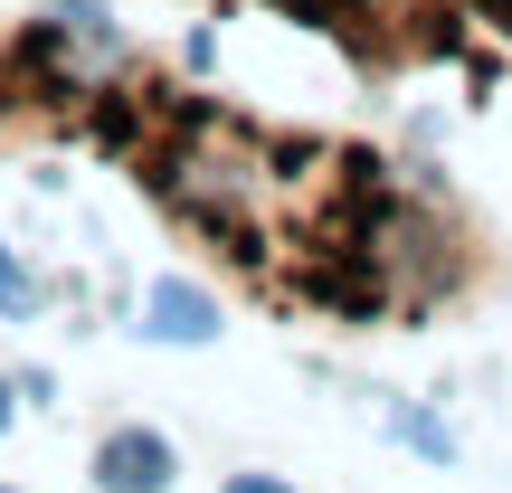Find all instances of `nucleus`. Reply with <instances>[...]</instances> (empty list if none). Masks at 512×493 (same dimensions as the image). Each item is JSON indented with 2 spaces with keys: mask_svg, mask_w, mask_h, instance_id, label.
I'll return each instance as SVG.
<instances>
[{
  "mask_svg": "<svg viewBox=\"0 0 512 493\" xmlns=\"http://www.w3.org/2000/svg\"><path fill=\"white\" fill-rule=\"evenodd\" d=\"M228 493H285V484H275V475H238V484H228Z\"/></svg>",
  "mask_w": 512,
  "mask_h": 493,
  "instance_id": "nucleus-4",
  "label": "nucleus"
},
{
  "mask_svg": "<svg viewBox=\"0 0 512 493\" xmlns=\"http://www.w3.org/2000/svg\"><path fill=\"white\" fill-rule=\"evenodd\" d=\"M10 399H19V389H10V380H0V427H10Z\"/></svg>",
  "mask_w": 512,
  "mask_h": 493,
  "instance_id": "nucleus-5",
  "label": "nucleus"
},
{
  "mask_svg": "<svg viewBox=\"0 0 512 493\" xmlns=\"http://www.w3.org/2000/svg\"><path fill=\"white\" fill-rule=\"evenodd\" d=\"M143 332L152 342H219V304H209L200 285H152V304H143Z\"/></svg>",
  "mask_w": 512,
  "mask_h": 493,
  "instance_id": "nucleus-2",
  "label": "nucleus"
},
{
  "mask_svg": "<svg viewBox=\"0 0 512 493\" xmlns=\"http://www.w3.org/2000/svg\"><path fill=\"white\" fill-rule=\"evenodd\" d=\"M0 313H10V323H29V313H38V285H29V266H19L10 247H0Z\"/></svg>",
  "mask_w": 512,
  "mask_h": 493,
  "instance_id": "nucleus-3",
  "label": "nucleus"
},
{
  "mask_svg": "<svg viewBox=\"0 0 512 493\" xmlns=\"http://www.w3.org/2000/svg\"><path fill=\"white\" fill-rule=\"evenodd\" d=\"M95 484H105V493H162L171 484V437H152V427H114V437L95 446Z\"/></svg>",
  "mask_w": 512,
  "mask_h": 493,
  "instance_id": "nucleus-1",
  "label": "nucleus"
}]
</instances>
